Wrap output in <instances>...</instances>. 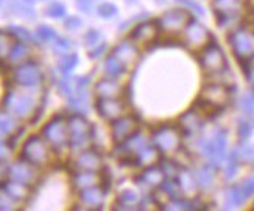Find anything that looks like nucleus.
<instances>
[{"label":"nucleus","instance_id":"nucleus-1","mask_svg":"<svg viewBox=\"0 0 254 211\" xmlns=\"http://www.w3.org/2000/svg\"><path fill=\"white\" fill-rule=\"evenodd\" d=\"M229 46L240 63L254 60V28L250 25H239L229 35Z\"/></svg>","mask_w":254,"mask_h":211},{"label":"nucleus","instance_id":"nucleus-2","mask_svg":"<svg viewBox=\"0 0 254 211\" xmlns=\"http://www.w3.org/2000/svg\"><path fill=\"white\" fill-rule=\"evenodd\" d=\"M229 99L231 94L226 85L207 83L203 86L200 97H198V106L207 111V113H214V111L225 108L229 104Z\"/></svg>","mask_w":254,"mask_h":211},{"label":"nucleus","instance_id":"nucleus-3","mask_svg":"<svg viewBox=\"0 0 254 211\" xmlns=\"http://www.w3.org/2000/svg\"><path fill=\"white\" fill-rule=\"evenodd\" d=\"M226 147H228V131L225 128H218L214 131V135L203 141L200 150L204 158L209 160V164L217 169L220 163L226 158Z\"/></svg>","mask_w":254,"mask_h":211},{"label":"nucleus","instance_id":"nucleus-4","mask_svg":"<svg viewBox=\"0 0 254 211\" xmlns=\"http://www.w3.org/2000/svg\"><path fill=\"white\" fill-rule=\"evenodd\" d=\"M181 131L175 125H161L153 131L151 144L156 147L161 153H175L181 147Z\"/></svg>","mask_w":254,"mask_h":211},{"label":"nucleus","instance_id":"nucleus-5","mask_svg":"<svg viewBox=\"0 0 254 211\" xmlns=\"http://www.w3.org/2000/svg\"><path fill=\"white\" fill-rule=\"evenodd\" d=\"M67 136L72 149H81L89 142L92 138V127L83 114L75 113L67 117Z\"/></svg>","mask_w":254,"mask_h":211},{"label":"nucleus","instance_id":"nucleus-6","mask_svg":"<svg viewBox=\"0 0 254 211\" xmlns=\"http://www.w3.org/2000/svg\"><path fill=\"white\" fill-rule=\"evenodd\" d=\"M42 138L46 139L53 149L61 150L69 142L67 136V117L63 114L53 116L46 125L42 127Z\"/></svg>","mask_w":254,"mask_h":211},{"label":"nucleus","instance_id":"nucleus-7","mask_svg":"<svg viewBox=\"0 0 254 211\" xmlns=\"http://www.w3.org/2000/svg\"><path fill=\"white\" fill-rule=\"evenodd\" d=\"M20 157L33 166H46L50 161L49 142L41 136H30L22 146Z\"/></svg>","mask_w":254,"mask_h":211},{"label":"nucleus","instance_id":"nucleus-8","mask_svg":"<svg viewBox=\"0 0 254 211\" xmlns=\"http://www.w3.org/2000/svg\"><path fill=\"white\" fill-rule=\"evenodd\" d=\"M3 108L11 116H14L17 119H25L35 109V101L28 94L8 91L3 99Z\"/></svg>","mask_w":254,"mask_h":211},{"label":"nucleus","instance_id":"nucleus-9","mask_svg":"<svg viewBox=\"0 0 254 211\" xmlns=\"http://www.w3.org/2000/svg\"><path fill=\"white\" fill-rule=\"evenodd\" d=\"M200 64L206 74H220L226 69V58L222 47L217 42H209L204 49H201Z\"/></svg>","mask_w":254,"mask_h":211},{"label":"nucleus","instance_id":"nucleus-10","mask_svg":"<svg viewBox=\"0 0 254 211\" xmlns=\"http://www.w3.org/2000/svg\"><path fill=\"white\" fill-rule=\"evenodd\" d=\"M189 20H190V16L186 9L173 8V9L165 11L159 17L158 25H159V30L167 33V35H178V33H183L186 25L189 24Z\"/></svg>","mask_w":254,"mask_h":211},{"label":"nucleus","instance_id":"nucleus-11","mask_svg":"<svg viewBox=\"0 0 254 211\" xmlns=\"http://www.w3.org/2000/svg\"><path fill=\"white\" fill-rule=\"evenodd\" d=\"M183 42L190 50H201L209 44V31L198 20L190 19L183 30Z\"/></svg>","mask_w":254,"mask_h":211},{"label":"nucleus","instance_id":"nucleus-12","mask_svg":"<svg viewBox=\"0 0 254 211\" xmlns=\"http://www.w3.org/2000/svg\"><path fill=\"white\" fill-rule=\"evenodd\" d=\"M13 80L22 88H36L42 82V71L35 61H24L16 66Z\"/></svg>","mask_w":254,"mask_h":211},{"label":"nucleus","instance_id":"nucleus-13","mask_svg":"<svg viewBox=\"0 0 254 211\" xmlns=\"http://www.w3.org/2000/svg\"><path fill=\"white\" fill-rule=\"evenodd\" d=\"M35 168L36 166H33L28 161H25L24 158H20L19 161L13 163L6 169V175H8L9 180H14L17 183L30 186L36 182V177H38Z\"/></svg>","mask_w":254,"mask_h":211},{"label":"nucleus","instance_id":"nucleus-14","mask_svg":"<svg viewBox=\"0 0 254 211\" xmlns=\"http://www.w3.org/2000/svg\"><path fill=\"white\" fill-rule=\"evenodd\" d=\"M95 109L106 120H116L117 117L124 116L125 106L122 101H119L117 97H97Z\"/></svg>","mask_w":254,"mask_h":211},{"label":"nucleus","instance_id":"nucleus-15","mask_svg":"<svg viewBox=\"0 0 254 211\" xmlns=\"http://www.w3.org/2000/svg\"><path fill=\"white\" fill-rule=\"evenodd\" d=\"M158 33H159L158 22H154V20L140 22V24H137L134 27V30L131 31V39L136 44L148 46V44H151L158 39Z\"/></svg>","mask_w":254,"mask_h":211},{"label":"nucleus","instance_id":"nucleus-16","mask_svg":"<svg viewBox=\"0 0 254 211\" xmlns=\"http://www.w3.org/2000/svg\"><path fill=\"white\" fill-rule=\"evenodd\" d=\"M137 128V120L132 116H120L116 120H113V128H111V135L113 139L120 144L124 142L127 138H129L132 133Z\"/></svg>","mask_w":254,"mask_h":211},{"label":"nucleus","instance_id":"nucleus-17","mask_svg":"<svg viewBox=\"0 0 254 211\" xmlns=\"http://www.w3.org/2000/svg\"><path fill=\"white\" fill-rule=\"evenodd\" d=\"M106 190L100 185H94L89 188L80 190V201L83 205H86L91 210H100L105 204Z\"/></svg>","mask_w":254,"mask_h":211},{"label":"nucleus","instance_id":"nucleus-18","mask_svg":"<svg viewBox=\"0 0 254 211\" xmlns=\"http://www.w3.org/2000/svg\"><path fill=\"white\" fill-rule=\"evenodd\" d=\"M102 155L97 150H83L75 158V168L78 171H100L102 169Z\"/></svg>","mask_w":254,"mask_h":211},{"label":"nucleus","instance_id":"nucleus-19","mask_svg":"<svg viewBox=\"0 0 254 211\" xmlns=\"http://www.w3.org/2000/svg\"><path fill=\"white\" fill-rule=\"evenodd\" d=\"M113 55L122 61L127 68L129 64H134L139 58V49L136 46V42L132 39H124L122 42H119L113 50Z\"/></svg>","mask_w":254,"mask_h":211},{"label":"nucleus","instance_id":"nucleus-20","mask_svg":"<svg viewBox=\"0 0 254 211\" xmlns=\"http://www.w3.org/2000/svg\"><path fill=\"white\" fill-rule=\"evenodd\" d=\"M203 124H204L203 114L196 109L186 111V113L180 117L181 130L189 136H193L196 133H200V130L203 128Z\"/></svg>","mask_w":254,"mask_h":211},{"label":"nucleus","instance_id":"nucleus-21","mask_svg":"<svg viewBox=\"0 0 254 211\" xmlns=\"http://www.w3.org/2000/svg\"><path fill=\"white\" fill-rule=\"evenodd\" d=\"M164 177L165 175L161 169V166L158 168V166L151 164V166H147L145 171L139 175L137 182L145 188H158L164 182Z\"/></svg>","mask_w":254,"mask_h":211},{"label":"nucleus","instance_id":"nucleus-22","mask_svg":"<svg viewBox=\"0 0 254 211\" xmlns=\"http://www.w3.org/2000/svg\"><path fill=\"white\" fill-rule=\"evenodd\" d=\"M212 8L217 14H242L245 0H212Z\"/></svg>","mask_w":254,"mask_h":211},{"label":"nucleus","instance_id":"nucleus-23","mask_svg":"<svg viewBox=\"0 0 254 211\" xmlns=\"http://www.w3.org/2000/svg\"><path fill=\"white\" fill-rule=\"evenodd\" d=\"M72 185L75 190H84L94 185H100V177L97 175L95 171H76L72 175Z\"/></svg>","mask_w":254,"mask_h":211},{"label":"nucleus","instance_id":"nucleus-24","mask_svg":"<svg viewBox=\"0 0 254 211\" xmlns=\"http://www.w3.org/2000/svg\"><path fill=\"white\" fill-rule=\"evenodd\" d=\"M159 160V150L151 146V144H145L136 155H134V166H151V164H156Z\"/></svg>","mask_w":254,"mask_h":211},{"label":"nucleus","instance_id":"nucleus-25","mask_svg":"<svg viewBox=\"0 0 254 211\" xmlns=\"http://www.w3.org/2000/svg\"><path fill=\"white\" fill-rule=\"evenodd\" d=\"M176 180L180 183V188L183 191V196H193L198 190V185L195 180V174L189 169H180L178 175H176Z\"/></svg>","mask_w":254,"mask_h":211},{"label":"nucleus","instance_id":"nucleus-26","mask_svg":"<svg viewBox=\"0 0 254 211\" xmlns=\"http://www.w3.org/2000/svg\"><path fill=\"white\" fill-rule=\"evenodd\" d=\"M195 180L200 190H209L212 188L214 182H215V168L211 164H204L201 168H198L195 172Z\"/></svg>","mask_w":254,"mask_h":211},{"label":"nucleus","instance_id":"nucleus-27","mask_svg":"<svg viewBox=\"0 0 254 211\" xmlns=\"http://www.w3.org/2000/svg\"><path fill=\"white\" fill-rule=\"evenodd\" d=\"M122 93V88L116 82V79H102L95 85L97 97H119Z\"/></svg>","mask_w":254,"mask_h":211},{"label":"nucleus","instance_id":"nucleus-28","mask_svg":"<svg viewBox=\"0 0 254 211\" xmlns=\"http://www.w3.org/2000/svg\"><path fill=\"white\" fill-rule=\"evenodd\" d=\"M69 108L75 113L80 114H86L87 109H89V96H87V90H80L75 91L70 97H69Z\"/></svg>","mask_w":254,"mask_h":211},{"label":"nucleus","instance_id":"nucleus-29","mask_svg":"<svg viewBox=\"0 0 254 211\" xmlns=\"http://www.w3.org/2000/svg\"><path fill=\"white\" fill-rule=\"evenodd\" d=\"M28 57H30V47L24 41L17 39L16 42H13V46H11L6 60L11 64H20V63H24Z\"/></svg>","mask_w":254,"mask_h":211},{"label":"nucleus","instance_id":"nucleus-30","mask_svg":"<svg viewBox=\"0 0 254 211\" xmlns=\"http://www.w3.org/2000/svg\"><path fill=\"white\" fill-rule=\"evenodd\" d=\"M2 188H3V190H5L11 197L16 199L17 202H24V201H27L28 196H30V190H28V186H27V185L17 183V182L9 180V179H8V182H5V183L2 185Z\"/></svg>","mask_w":254,"mask_h":211},{"label":"nucleus","instance_id":"nucleus-31","mask_svg":"<svg viewBox=\"0 0 254 211\" xmlns=\"http://www.w3.org/2000/svg\"><path fill=\"white\" fill-rule=\"evenodd\" d=\"M103 71H105V74L109 77V79H119V77H122L125 74L127 66L120 61L116 55H109V57L105 60Z\"/></svg>","mask_w":254,"mask_h":211},{"label":"nucleus","instance_id":"nucleus-32","mask_svg":"<svg viewBox=\"0 0 254 211\" xmlns=\"http://www.w3.org/2000/svg\"><path fill=\"white\" fill-rule=\"evenodd\" d=\"M8 9L11 13H14L16 16L25 17V19H35L36 17V11L33 8V5L24 2V0H11L8 3Z\"/></svg>","mask_w":254,"mask_h":211},{"label":"nucleus","instance_id":"nucleus-33","mask_svg":"<svg viewBox=\"0 0 254 211\" xmlns=\"http://www.w3.org/2000/svg\"><path fill=\"white\" fill-rule=\"evenodd\" d=\"M245 201H247V199H245L244 193H242L239 185H234V186L228 188L226 193H225V202H226L225 208H228V210H233V208L240 207Z\"/></svg>","mask_w":254,"mask_h":211},{"label":"nucleus","instance_id":"nucleus-34","mask_svg":"<svg viewBox=\"0 0 254 211\" xmlns=\"http://www.w3.org/2000/svg\"><path fill=\"white\" fill-rule=\"evenodd\" d=\"M139 196L132 190H125L119 194V204L116 205V210H132L136 205H139Z\"/></svg>","mask_w":254,"mask_h":211},{"label":"nucleus","instance_id":"nucleus-35","mask_svg":"<svg viewBox=\"0 0 254 211\" xmlns=\"http://www.w3.org/2000/svg\"><path fill=\"white\" fill-rule=\"evenodd\" d=\"M161 190L165 196L170 197V201L183 197V191L180 188L178 180H176V177H167V179H164V182L161 183Z\"/></svg>","mask_w":254,"mask_h":211},{"label":"nucleus","instance_id":"nucleus-36","mask_svg":"<svg viewBox=\"0 0 254 211\" xmlns=\"http://www.w3.org/2000/svg\"><path fill=\"white\" fill-rule=\"evenodd\" d=\"M239 163H240V158H239V153H237V149L233 150L226 158V164H225V169H223V175L226 180H233L234 177L237 175V171H239Z\"/></svg>","mask_w":254,"mask_h":211},{"label":"nucleus","instance_id":"nucleus-37","mask_svg":"<svg viewBox=\"0 0 254 211\" xmlns=\"http://www.w3.org/2000/svg\"><path fill=\"white\" fill-rule=\"evenodd\" d=\"M78 55L76 53H67V55H63V58L60 60L58 68L63 74H70L76 66H78Z\"/></svg>","mask_w":254,"mask_h":211},{"label":"nucleus","instance_id":"nucleus-38","mask_svg":"<svg viewBox=\"0 0 254 211\" xmlns=\"http://www.w3.org/2000/svg\"><path fill=\"white\" fill-rule=\"evenodd\" d=\"M58 88L63 96L70 97L76 90V79L69 74H64V77H61V80L58 82Z\"/></svg>","mask_w":254,"mask_h":211},{"label":"nucleus","instance_id":"nucleus-39","mask_svg":"<svg viewBox=\"0 0 254 211\" xmlns=\"http://www.w3.org/2000/svg\"><path fill=\"white\" fill-rule=\"evenodd\" d=\"M44 13L52 19H63L65 14H67V9H65V6L61 2H50L46 6V9H44Z\"/></svg>","mask_w":254,"mask_h":211},{"label":"nucleus","instance_id":"nucleus-40","mask_svg":"<svg viewBox=\"0 0 254 211\" xmlns=\"http://www.w3.org/2000/svg\"><path fill=\"white\" fill-rule=\"evenodd\" d=\"M8 31H9V35H11V36H14V38L19 39V41H24V42H36V41H35V36H33L25 27L9 25V27H8Z\"/></svg>","mask_w":254,"mask_h":211},{"label":"nucleus","instance_id":"nucleus-41","mask_svg":"<svg viewBox=\"0 0 254 211\" xmlns=\"http://www.w3.org/2000/svg\"><path fill=\"white\" fill-rule=\"evenodd\" d=\"M242 14H217V24L222 28H233L239 27Z\"/></svg>","mask_w":254,"mask_h":211},{"label":"nucleus","instance_id":"nucleus-42","mask_svg":"<svg viewBox=\"0 0 254 211\" xmlns=\"http://www.w3.org/2000/svg\"><path fill=\"white\" fill-rule=\"evenodd\" d=\"M97 14L102 19H114L119 14V8L111 2H103V3L98 5Z\"/></svg>","mask_w":254,"mask_h":211},{"label":"nucleus","instance_id":"nucleus-43","mask_svg":"<svg viewBox=\"0 0 254 211\" xmlns=\"http://www.w3.org/2000/svg\"><path fill=\"white\" fill-rule=\"evenodd\" d=\"M57 38H58L57 31L49 25H39L36 28V39H39L41 42H52Z\"/></svg>","mask_w":254,"mask_h":211},{"label":"nucleus","instance_id":"nucleus-44","mask_svg":"<svg viewBox=\"0 0 254 211\" xmlns=\"http://www.w3.org/2000/svg\"><path fill=\"white\" fill-rule=\"evenodd\" d=\"M17 201L11 197L2 186H0V211H9L17 208Z\"/></svg>","mask_w":254,"mask_h":211},{"label":"nucleus","instance_id":"nucleus-45","mask_svg":"<svg viewBox=\"0 0 254 211\" xmlns=\"http://www.w3.org/2000/svg\"><path fill=\"white\" fill-rule=\"evenodd\" d=\"M73 47V42L69 38H57L53 44V50L57 55H67Z\"/></svg>","mask_w":254,"mask_h":211},{"label":"nucleus","instance_id":"nucleus-46","mask_svg":"<svg viewBox=\"0 0 254 211\" xmlns=\"http://www.w3.org/2000/svg\"><path fill=\"white\" fill-rule=\"evenodd\" d=\"M239 106L245 114L253 116L254 114V93H245L244 96H242Z\"/></svg>","mask_w":254,"mask_h":211},{"label":"nucleus","instance_id":"nucleus-47","mask_svg":"<svg viewBox=\"0 0 254 211\" xmlns=\"http://www.w3.org/2000/svg\"><path fill=\"white\" fill-rule=\"evenodd\" d=\"M0 128L5 131V135H11L16 130V120L14 116H11L9 113H0Z\"/></svg>","mask_w":254,"mask_h":211},{"label":"nucleus","instance_id":"nucleus-48","mask_svg":"<svg viewBox=\"0 0 254 211\" xmlns=\"http://www.w3.org/2000/svg\"><path fill=\"white\" fill-rule=\"evenodd\" d=\"M100 41H102V33L97 28H89L83 36V42L87 47H95L97 44H100Z\"/></svg>","mask_w":254,"mask_h":211},{"label":"nucleus","instance_id":"nucleus-49","mask_svg":"<svg viewBox=\"0 0 254 211\" xmlns=\"http://www.w3.org/2000/svg\"><path fill=\"white\" fill-rule=\"evenodd\" d=\"M239 158L242 163L247 164H253L254 163V146H250V144H242V146L237 149Z\"/></svg>","mask_w":254,"mask_h":211},{"label":"nucleus","instance_id":"nucleus-50","mask_svg":"<svg viewBox=\"0 0 254 211\" xmlns=\"http://www.w3.org/2000/svg\"><path fill=\"white\" fill-rule=\"evenodd\" d=\"M180 5H183L187 11H190L192 14H195V16H204V9H203V6L198 3V2H195V0H176Z\"/></svg>","mask_w":254,"mask_h":211},{"label":"nucleus","instance_id":"nucleus-51","mask_svg":"<svg viewBox=\"0 0 254 211\" xmlns=\"http://www.w3.org/2000/svg\"><path fill=\"white\" fill-rule=\"evenodd\" d=\"M251 133H253V127H251L250 122H247V120H240V122H239V127H237V135H239L240 141H242V142L248 141L250 136H251Z\"/></svg>","mask_w":254,"mask_h":211},{"label":"nucleus","instance_id":"nucleus-52","mask_svg":"<svg viewBox=\"0 0 254 211\" xmlns=\"http://www.w3.org/2000/svg\"><path fill=\"white\" fill-rule=\"evenodd\" d=\"M11 41H9V31H0V58H6L8 57V52L11 49Z\"/></svg>","mask_w":254,"mask_h":211},{"label":"nucleus","instance_id":"nucleus-53","mask_svg":"<svg viewBox=\"0 0 254 211\" xmlns=\"http://www.w3.org/2000/svg\"><path fill=\"white\" fill-rule=\"evenodd\" d=\"M240 190H242V193H244V196H245V199L248 201V199L251 197V196H254V175H251V177H248L247 180H244L240 185Z\"/></svg>","mask_w":254,"mask_h":211},{"label":"nucleus","instance_id":"nucleus-54","mask_svg":"<svg viewBox=\"0 0 254 211\" xmlns=\"http://www.w3.org/2000/svg\"><path fill=\"white\" fill-rule=\"evenodd\" d=\"M161 169L164 172L165 177H176L180 172V168L176 166L173 161H169V160H164L162 164H161Z\"/></svg>","mask_w":254,"mask_h":211},{"label":"nucleus","instance_id":"nucleus-55","mask_svg":"<svg viewBox=\"0 0 254 211\" xmlns=\"http://www.w3.org/2000/svg\"><path fill=\"white\" fill-rule=\"evenodd\" d=\"M81 25H83V20L78 16H69L67 19L64 20V27L67 30H70V31L78 30Z\"/></svg>","mask_w":254,"mask_h":211},{"label":"nucleus","instance_id":"nucleus-56","mask_svg":"<svg viewBox=\"0 0 254 211\" xmlns=\"http://www.w3.org/2000/svg\"><path fill=\"white\" fill-rule=\"evenodd\" d=\"M106 49H108V46L105 42H100V44H97V46L89 52V57L92 58V60H97V58H100L102 55L106 52Z\"/></svg>","mask_w":254,"mask_h":211},{"label":"nucleus","instance_id":"nucleus-57","mask_svg":"<svg viewBox=\"0 0 254 211\" xmlns=\"http://www.w3.org/2000/svg\"><path fill=\"white\" fill-rule=\"evenodd\" d=\"M95 0H76V8L83 13H91Z\"/></svg>","mask_w":254,"mask_h":211},{"label":"nucleus","instance_id":"nucleus-58","mask_svg":"<svg viewBox=\"0 0 254 211\" xmlns=\"http://www.w3.org/2000/svg\"><path fill=\"white\" fill-rule=\"evenodd\" d=\"M247 79L254 90V63H251V61L248 63V68H247Z\"/></svg>","mask_w":254,"mask_h":211},{"label":"nucleus","instance_id":"nucleus-59","mask_svg":"<svg viewBox=\"0 0 254 211\" xmlns=\"http://www.w3.org/2000/svg\"><path fill=\"white\" fill-rule=\"evenodd\" d=\"M6 155H8V149H6V146H5L3 139H0V160H5V158H6Z\"/></svg>","mask_w":254,"mask_h":211},{"label":"nucleus","instance_id":"nucleus-60","mask_svg":"<svg viewBox=\"0 0 254 211\" xmlns=\"http://www.w3.org/2000/svg\"><path fill=\"white\" fill-rule=\"evenodd\" d=\"M5 136H6V135H5V131H3L2 128H0V139H3Z\"/></svg>","mask_w":254,"mask_h":211},{"label":"nucleus","instance_id":"nucleus-61","mask_svg":"<svg viewBox=\"0 0 254 211\" xmlns=\"http://www.w3.org/2000/svg\"><path fill=\"white\" fill-rule=\"evenodd\" d=\"M2 175H3V166L0 164V177H2Z\"/></svg>","mask_w":254,"mask_h":211},{"label":"nucleus","instance_id":"nucleus-62","mask_svg":"<svg viewBox=\"0 0 254 211\" xmlns=\"http://www.w3.org/2000/svg\"><path fill=\"white\" fill-rule=\"evenodd\" d=\"M3 3V0H0V5H2Z\"/></svg>","mask_w":254,"mask_h":211}]
</instances>
